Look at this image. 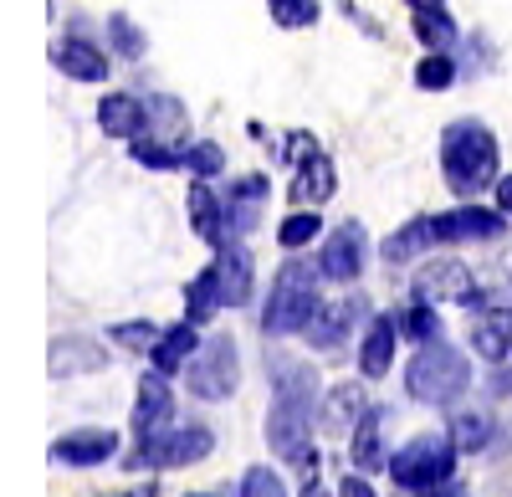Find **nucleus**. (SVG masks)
Instances as JSON below:
<instances>
[{
  "label": "nucleus",
  "instance_id": "nucleus-1",
  "mask_svg": "<svg viewBox=\"0 0 512 497\" xmlns=\"http://www.w3.org/2000/svg\"><path fill=\"white\" fill-rule=\"evenodd\" d=\"M441 175H446L451 195H461V200H472V195H482L487 185L502 180L497 175V139H492L487 123L456 118L441 134Z\"/></svg>",
  "mask_w": 512,
  "mask_h": 497
},
{
  "label": "nucleus",
  "instance_id": "nucleus-2",
  "mask_svg": "<svg viewBox=\"0 0 512 497\" xmlns=\"http://www.w3.org/2000/svg\"><path fill=\"white\" fill-rule=\"evenodd\" d=\"M318 277H323V267L308 262V257H287V262L277 267L272 293H267V303H262V334H272V339L303 334V328L313 323V313L323 308Z\"/></svg>",
  "mask_w": 512,
  "mask_h": 497
},
{
  "label": "nucleus",
  "instance_id": "nucleus-3",
  "mask_svg": "<svg viewBox=\"0 0 512 497\" xmlns=\"http://www.w3.org/2000/svg\"><path fill=\"white\" fill-rule=\"evenodd\" d=\"M472 385V369H466L461 349L451 344H415L410 364H405V395L420 405H456Z\"/></svg>",
  "mask_w": 512,
  "mask_h": 497
},
{
  "label": "nucleus",
  "instance_id": "nucleus-4",
  "mask_svg": "<svg viewBox=\"0 0 512 497\" xmlns=\"http://www.w3.org/2000/svg\"><path fill=\"white\" fill-rule=\"evenodd\" d=\"M205 451H216V431L200 421H175L154 436H139V446L123 457L128 472H169V467H195Z\"/></svg>",
  "mask_w": 512,
  "mask_h": 497
},
{
  "label": "nucleus",
  "instance_id": "nucleus-5",
  "mask_svg": "<svg viewBox=\"0 0 512 497\" xmlns=\"http://www.w3.org/2000/svg\"><path fill=\"white\" fill-rule=\"evenodd\" d=\"M456 457H461V446L441 431H420L410 436L395 457H390V477L405 487V492H436L451 482L456 472Z\"/></svg>",
  "mask_w": 512,
  "mask_h": 497
},
{
  "label": "nucleus",
  "instance_id": "nucleus-6",
  "mask_svg": "<svg viewBox=\"0 0 512 497\" xmlns=\"http://www.w3.org/2000/svg\"><path fill=\"white\" fill-rule=\"evenodd\" d=\"M313 426H318V410H313V405H297V400L272 395V410H267V446L277 451V462H287V467L303 472V482L318 477Z\"/></svg>",
  "mask_w": 512,
  "mask_h": 497
},
{
  "label": "nucleus",
  "instance_id": "nucleus-7",
  "mask_svg": "<svg viewBox=\"0 0 512 497\" xmlns=\"http://www.w3.org/2000/svg\"><path fill=\"white\" fill-rule=\"evenodd\" d=\"M241 385V354L231 334H216L195 349V359L185 364V390L195 400H226Z\"/></svg>",
  "mask_w": 512,
  "mask_h": 497
},
{
  "label": "nucleus",
  "instance_id": "nucleus-8",
  "mask_svg": "<svg viewBox=\"0 0 512 497\" xmlns=\"http://www.w3.org/2000/svg\"><path fill=\"white\" fill-rule=\"evenodd\" d=\"M287 159H292V185H287V200L292 205H323L333 190H338V170H333V159L318 149L313 134H287Z\"/></svg>",
  "mask_w": 512,
  "mask_h": 497
},
{
  "label": "nucleus",
  "instance_id": "nucleus-9",
  "mask_svg": "<svg viewBox=\"0 0 512 497\" xmlns=\"http://www.w3.org/2000/svg\"><path fill=\"white\" fill-rule=\"evenodd\" d=\"M364 262H369V236H364V226H359V221H338V226L328 231V241H323V252H318L323 277H333V282H359Z\"/></svg>",
  "mask_w": 512,
  "mask_h": 497
},
{
  "label": "nucleus",
  "instance_id": "nucleus-10",
  "mask_svg": "<svg viewBox=\"0 0 512 497\" xmlns=\"http://www.w3.org/2000/svg\"><path fill=\"white\" fill-rule=\"evenodd\" d=\"M369 318V303L359 298V293H349L344 303H323L318 313H313V323L303 328V339L318 349V354H333V349H344L349 339H354V323H364Z\"/></svg>",
  "mask_w": 512,
  "mask_h": 497
},
{
  "label": "nucleus",
  "instance_id": "nucleus-11",
  "mask_svg": "<svg viewBox=\"0 0 512 497\" xmlns=\"http://www.w3.org/2000/svg\"><path fill=\"white\" fill-rule=\"evenodd\" d=\"M431 231L441 246H461V241H497L507 231L502 211H487V205H456L446 216H431Z\"/></svg>",
  "mask_w": 512,
  "mask_h": 497
},
{
  "label": "nucleus",
  "instance_id": "nucleus-12",
  "mask_svg": "<svg viewBox=\"0 0 512 497\" xmlns=\"http://www.w3.org/2000/svg\"><path fill=\"white\" fill-rule=\"evenodd\" d=\"M190 226H195V236L205 241V246H231L236 236H231V221H226V195H216V185L210 180H195L190 185Z\"/></svg>",
  "mask_w": 512,
  "mask_h": 497
},
{
  "label": "nucleus",
  "instance_id": "nucleus-13",
  "mask_svg": "<svg viewBox=\"0 0 512 497\" xmlns=\"http://www.w3.org/2000/svg\"><path fill=\"white\" fill-rule=\"evenodd\" d=\"M118 451V431L108 426H82V431H67L52 441V462L62 467H103Z\"/></svg>",
  "mask_w": 512,
  "mask_h": 497
},
{
  "label": "nucleus",
  "instance_id": "nucleus-14",
  "mask_svg": "<svg viewBox=\"0 0 512 497\" xmlns=\"http://www.w3.org/2000/svg\"><path fill=\"white\" fill-rule=\"evenodd\" d=\"M472 293V272H466L456 257H441V262H425L410 282V298H425V303H466Z\"/></svg>",
  "mask_w": 512,
  "mask_h": 497
},
{
  "label": "nucleus",
  "instance_id": "nucleus-15",
  "mask_svg": "<svg viewBox=\"0 0 512 497\" xmlns=\"http://www.w3.org/2000/svg\"><path fill=\"white\" fill-rule=\"evenodd\" d=\"M267 175H241L231 180L221 195H226V221H231V236H251L256 226H262V200H267Z\"/></svg>",
  "mask_w": 512,
  "mask_h": 497
},
{
  "label": "nucleus",
  "instance_id": "nucleus-16",
  "mask_svg": "<svg viewBox=\"0 0 512 497\" xmlns=\"http://www.w3.org/2000/svg\"><path fill=\"white\" fill-rule=\"evenodd\" d=\"M169 375H159V369H149V375L139 380V400H134V436H154L164 426H175V390L164 385Z\"/></svg>",
  "mask_w": 512,
  "mask_h": 497
},
{
  "label": "nucleus",
  "instance_id": "nucleus-17",
  "mask_svg": "<svg viewBox=\"0 0 512 497\" xmlns=\"http://www.w3.org/2000/svg\"><path fill=\"white\" fill-rule=\"evenodd\" d=\"M395 344H400V318H390V313L369 318V323H364V344H359V375H364V380L390 375Z\"/></svg>",
  "mask_w": 512,
  "mask_h": 497
},
{
  "label": "nucleus",
  "instance_id": "nucleus-18",
  "mask_svg": "<svg viewBox=\"0 0 512 497\" xmlns=\"http://www.w3.org/2000/svg\"><path fill=\"white\" fill-rule=\"evenodd\" d=\"M98 129L108 139H139L149 129V103L134 93H103L98 103Z\"/></svg>",
  "mask_w": 512,
  "mask_h": 497
},
{
  "label": "nucleus",
  "instance_id": "nucleus-19",
  "mask_svg": "<svg viewBox=\"0 0 512 497\" xmlns=\"http://www.w3.org/2000/svg\"><path fill=\"white\" fill-rule=\"evenodd\" d=\"M195 349H200V323L180 318V323H169L159 334V344L149 349V364L159 369V375H175V369H185L195 359Z\"/></svg>",
  "mask_w": 512,
  "mask_h": 497
},
{
  "label": "nucleus",
  "instance_id": "nucleus-20",
  "mask_svg": "<svg viewBox=\"0 0 512 497\" xmlns=\"http://www.w3.org/2000/svg\"><path fill=\"white\" fill-rule=\"evenodd\" d=\"M52 67L67 72L72 82H108V57L93 47V41H82V36H62L57 47H52Z\"/></svg>",
  "mask_w": 512,
  "mask_h": 497
},
{
  "label": "nucleus",
  "instance_id": "nucleus-21",
  "mask_svg": "<svg viewBox=\"0 0 512 497\" xmlns=\"http://www.w3.org/2000/svg\"><path fill=\"white\" fill-rule=\"evenodd\" d=\"M364 410H369L364 385H333V390L318 400V431H328V436L354 431V426L364 421Z\"/></svg>",
  "mask_w": 512,
  "mask_h": 497
},
{
  "label": "nucleus",
  "instance_id": "nucleus-22",
  "mask_svg": "<svg viewBox=\"0 0 512 497\" xmlns=\"http://www.w3.org/2000/svg\"><path fill=\"white\" fill-rule=\"evenodd\" d=\"M272 395H282V400H297V405H313L318 410V369L313 364H303V359H287V354H277L272 359Z\"/></svg>",
  "mask_w": 512,
  "mask_h": 497
},
{
  "label": "nucleus",
  "instance_id": "nucleus-23",
  "mask_svg": "<svg viewBox=\"0 0 512 497\" xmlns=\"http://www.w3.org/2000/svg\"><path fill=\"white\" fill-rule=\"evenodd\" d=\"M216 277H221V293H226V308H241L251 298V252L241 241L221 246L216 252Z\"/></svg>",
  "mask_w": 512,
  "mask_h": 497
},
{
  "label": "nucleus",
  "instance_id": "nucleus-24",
  "mask_svg": "<svg viewBox=\"0 0 512 497\" xmlns=\"http://www.w3.org/2000/svg\"><path fill=\"white\" fill-rule=\"evenodd\" d=\"M354 467L359 472L390 467V446H384V416H379V405H369L364 421L354 426Z\"/></svg>",
  "mask_w": 512,
  "mask_h": 497
},
{
  "label": "nucleus",
  "instance_id": "nucleus-25",
  "mask_svg": "<svg viewBox=\"0 0 512 497\" xmlns=\"http://www.w3.org/2000/svg\"><path fill=\"white\" fill-rule=\"evenodd\" d=\"M410 31H415V41H420L425 52H451L456 36H461L446 6H420V11H410Z\"/></svg>",
  "mask_w": 512,
  "mask_h": 497
},
{
  "label": "nucleus",
  "instance_id": "nucleus-26",
  "mask_svg": "<svg viewBox=\"0 0 512 497\" xmlns=\"http://www.w3.org/2000/svg\"><path fill=\"white\" fill-rule=\"evenodd\" d=\"M425 246H436V231H431V216H415V221H405L400 231H390L379 241V257L384 262H415Z\"/></svg>",
  "mask_w": 512,
  "mask_h": 497
},
{
  "label": "nucleus",
  "instance_id": "nucleus-27",
  "mask_svg": "<svg viewBox=\"0 0 512 497\" xmlns=\"http://www.w3.org/2000/svg\"><path fill=\"white\" fill-rule=\"evenodd\" d=\"M144 103H149V129H144V134H154V139H164V144H180V139L190 134V113H185L180 98L149 93Z\"/></svg>",
  "mask_w": 512,
  "mask_h": 497
},
{
  "label": "nucleus",
  "instance_id": "nucleus-28",
  "mask_svg": "<svg viewBox=\"0 0 512 497\" xmlns=\"http://www.w3.org/2000/svg\"><path fill=\"white\" fill-rule=\"evenodd\" d=\"M226 308V293H221V277H216V262H210L190 287H185V318H195V323H210Z\"/></svg>",
  "mask_w": 512,
  "mask_h": 497
},
{
  "label": "nucleus",
  "instance_id": "nucleus-29",
  "mask_svg": "<svg viewBox=\"0 0 512 497\" xmlns=\"http://www.w3.org/2000/svg\"><path fill=\"white\" fill-rule=\"evenodd\" d=\"M472 349H477L487 364H502V359H507V349H512V313L477 318V328H472Z\"/></svg>",
  "mask_w": 512,
  "mask_h": 497
},
{
  "label": "nucleus",
  "instance_id": "nucleus-30",
  "mask_svg": "<svg viewBox=\"0 0 512 497\" xmlns=\"http://www.w3.org/2000/svg\"><path fill=\"white\" fill-rule=\"evenodd\" d=\"M77 369H103V349L93 339L67 334L52 344V375H77Z\"/></svg>",
  "mask_w": 512,
  "mask_h": 497
},
{
  "label": "nucleus",
  "instance_id": "nucleus-31",
  "mask_svg": "<svg viewBox=\"0 0 512 497\" xmlns=\"http://www.w3.org/2000/svg\"><path fill=\"white\" fill-rule=\"evenodd\" d=\"M492 436H497V421L487 410H451V441L461 451H487Z\"/></svg>",
  "mask_w": 512,
  "mask_h": 497
},
{
  "label": "nucleus",
  "instance_id": "nucleus-32",
  "mask_svg": "<svg viewBox=\"0 0 512 497\" xmlns=\"http://www.w3.org/2000/svg\"><path fill=\"white\" fill-rule=\"evenodd\" d=\"M400 334H405L410 344H436V339H441V313H436V303L415 298V303L400 313Z\"/></svg>",
  "mask_w": 512,
  "mask_h": 497
},
{
  "label": "nucleus",
  "instance_id": "nucleus-33",
  "mask_svg": "<svg viewBox=\"0 0 512 497\" xmlns=\"http://www.w3.org/2000/svg\"><path fill=\"white\" fill-rule=\"evenodd\" d=\"M134 144V159L144 164V170H185V149L180 144H164L154 134H139V139H128Z\"/></svg>",
  "mask_w": 512,
  "mask_h": 497
},
{
  "label": "nucleus",
  "instance_id": "nucleus-34",
  "mask_svg": "<svg viewBox=\"0 0 512 497\" xmlns=\"http://www.w3.org/2000/svg\"><path fill=\"white\" fill-rule=\"evenodd\" d=\"M318 236H323V221H318V211H308V205H303V211L292 205V216L277 226V246H287V252H297V246H308Z\"/></svg>",
  "mask_w": 512,
  "mask_h": 497
},
{
  "label": "nucleus",
  "instance_id": "nucleus-35",
  "mask_svg": "<svg viewBox=\"0 0 512 497\" xmlns=\"http://www.w3.org/2000/svg\"><path fill=\"white\" fill-rule=\"evenodd\" d=\"M267 11H272V21H277L282 31H308V26H318V16H323L318 0H267Z\"/></svg>",
  "mask_w": 512,
  "mask_h": 497
},
{
  "label": "nucleus",
  "instance_id": "nucleus-36",
  "mask_svg": "<svg viewBox=\"0 0 512 497\" xmlns=\"http://www.w3.org/2000/svg\"><path fill=\"white\" fill-rule=\"evenodd\" d=\"M159 334H164V328H154L149 318H128V323H113V328H108V339H113L118 349H134V354H149V349L159 344Z\"/></svg>",
  "mask_w": 512,
  "mask_h": 497
},
{
  "label": "nucleus",
  "instance_id": "nucleus-37",
  "mask_svg": "<svg viewBox=\"0 0 512 497\" xmlns=\"http://www.w3.org/2000/svg\"><path fill=\"white\" fill-rule=\"evenodd\" d=\"M415 82H420L425 93H446L451 82H456V57H451V52H431V57H420Z\"/></svg>",
  "mask_w": 512,
  "mask_h": 497
},
{
  "label": "nucleus",
  "instance_id": "nucleus-38",
  "mask_svg": "<svg viewBox=\"0 0 512 497\" xmlns=\"http://www.w3.org/2000/svg\"><path fill=\"white\" fill-rule=\"evenodd\" d=\"M185 170H190L195 180H216V175L226 170V149H221L216 139L190 144V149H185Z\"/></svg>",
  "mask_w": 512,
  "mask_h": 497
},
{
  "label": "nucleus",
  "instance_id": "nucleus-39",
  "mask_svg": "<svg viewBox=\"0 0 512 497\" xmlns=\"http://www.w3.org/2000/svg\"><path fill=\"white\" fill-rule=\"evenodd\" d=\"M108 41H113V52H118V57H128V62H139V57H144V47H149L144 31H139L134 21H128V16H108Z\"/></svg>",
  "mask_w": 512,
  "mask_h": 497
},
{
  "label": "nucleus",
  "instance_id": "nucleus-40",
  "mask_svg": "<svg viewBox=\"0 0 512 497\" xmlns=\"http://www.w3.org/2000/svg\"><path fill=\"white\" fill-rule=\"evenodd\" d=\"M241 497H287V482H282L277 467H246Z\"/></svg>",
  "mask_w": 512,
  "mask_h": 497
},
{
  "label": "nucleus",
  "instance_id": "nucleus-41",
  "mask_svg": "<svg viewBox=\"0 0 512 497\" xmlns=\"http://www.w3.org/2000/svg\"><path fill=\"white\" fill-rule=\"evenodd\" d=\"M338 497H379V492H374L369 477L359 472V477H344V482H338Z\"/></svg>",
  "mask_w": 512,
  "mask_h": 497
},
{
  "label": "nucleus",
  "instance_id": "nucleus-42",
  "mask_svg": "<svg viewBox=\"0 0 512 497\" xmlns=\"http://www.w3.org/2000/svg\"><path fill=\"white\" fill-rule=\"evenodd\" d=\"M492 195H497V211L512 221V175H502V180L492 185Z\"/></svg>",
  "mask_w": 512,
  "mask_h": 497
},
{
  "label": "nucleus",
  "instance_id": "nucleus-43",
  "mask_svg": "<svg viewBox=\"0 0 512 497\" xmlns=\"http://www.w3.org/2000/svg\"><path fill=\"white\" fill-rule=\"evenodd\" d=\"M512 390V369H507V359L497 364V375H492V395H507Z\"/></svg>",
  "mask_w": 512,
  "mask_h": 497
},
{
  "label": "nucleus",
  "instance_id": "nucleus-44",
  "mask_svg": "<svg viewBox=\"0 0 512 497\" xmlns=\"http://www.w3.org/2000/svg\"><path fill=\"white\" fill-rule=\"evenodd\" d=\"M303 497H333V492H323L318 482H303Z\"/></svg>",
  "mask_w": 512,
  "mask_h": 497
},
{
  "label": "nucleus",
  "instance_id": "nucleus-45",
  "mask_svg": "<svg viewBox=\"0 0 512 497\" xmlns=\"http://www.w3.org/2000/svg\"><path fill=\"white\" fill-rule=\"evenodd\" d=\"M410 11H420V6H446V0H405Z\"/></svg>",
  "mask_w": 512,
  "mask_h": 497
},
{
  "label": "nucleus",
  "instance_id": "nucleus-46",
  "mask_svg": "<svg viewBox=\"0 0 512 497\" xmlns=\"http://www.w3.org/2000/svg\"><path fill=\"white\" fill-rule=\"evenodd\" d=\"M123 497H154V487H139V492H123Z\"/></svg>",
  "mask_w": 512,
  "mask_h": 497
},
{
  "label": "nucleus",
  "instance_id": "nucleus-47",
  "mask_svg": "<svg viewBox=\"0 0 512 497\" xmlns=\"http://www.w3.org/2000/svg\"><path fill=\"white\" fill-rule=\"evenodd\" d=\"M190 497H221V492H190Z\"/></svg>",
  "mask_w": 512,
  "mask_h": 497
}]
</instances>
